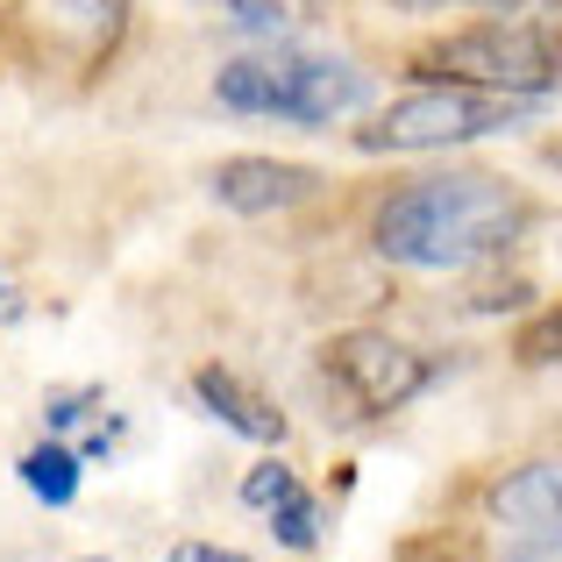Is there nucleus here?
<instances>
[{
    "mask_svg": "<svg viewBox=\"0 0 562 562\" xmlns=\"http://www.w3.org/2000/svg\"><path fill=\"white\" fill-rule=\"evenodd\" d=\"M535 228V200L498 171H435L384 192L371 243L398 271H470Z\"/></svg>",
    "mask_w": 562,
    "mask_h": 562,
    "instance_id": "nucleus-1",
    "label": "nucleus"
},
{
    "mask_svg": "<svg viewBox=\"0 0 562 562\" xmlns=\"http://www.w3.org/2000/svg\"><path fill=\"white\" fill-rule=\"evenodd\" d=\"M214 100L228 114H249V122H285V128H328L342 114H357L371 100V79H363L349 57L335 50H292V43H271V50H243L214 71Z\"/></svg>",
    "mask_w": 562,
    "mask_h": 562,
    "instance_id": "nucleus-2",
    "label": "nucleus"
},
{
    "mask_svg": "<svg viewBox=\"0 0 562 562\" xmlns=\"http://www.w3.org/2000/svg\"><path fill=\"white\" fill-rule=\"evenodd\" d=\"M420 79H456V86H492V93H520L541 100L562 86V29L535 22V14H492V22H470L456 36L427 43L413 57Z\"/></svg>",
    "mask_w": 562,
    "mask_h": 562,
    "instance_id": "nucleus-3",
    "label": "nucleus"
},
{
    "mask_svg": "<svg viewBox=\"0 0 562 562\" xmlns=\"http://www.w3.org/2000/svg\"><path fill=\"white\" fill-rule=\"evenodd\" d=\"M535 114V100L520 93H492V86H456V79H427L413 93H398L378 122L357 128V150L384 157H413V150H456V143H484L506 136Z\"/></svg>",
    "mask_w": 562,
    "mask_h": 562,
    "instance_id": "nucleus-4",
    "label": "nucleus"
},
{
    "mask_svg": "<svg viewBox=\"0 0 562 562\" xmlns=\"http://www.w3.org/2000/svg\"><path fill=\"white\" fill-rule=\"evenodd\" d=\"M321 371H328V384L357 413H398V406H413V398L435 384V363H427L413 342L384 335V328L335 335V342L321 349Z\"/></svg>",
    "mask_w": 562,
    "mask_h": 562,
    "instance_id": "nucleus-5",
    "label": "nucleus"
},
{
    "mask_svg": "<svg viewBox=\"0 0 562 562\" xmlns=\"http://www.w3.org/2000/svg\"><path fill=\"white\" fill-rule=\"evenodd\" d=\"M206 186H214V200L228 214L263 221V214H285V206H306L328 179L314 165H285V157H228V165H214Z\"/></svg>",
    "mask_w": 562,
    "mask_h": 562,
    "instance_id": "nucleus-6",
    "label": "nucleus"
},
{
    "mask_svg": "<svg viewBox=\"0 0 562 562\" xmlns=\"http://www.w3.org/2000/svg\"><path fill=\"white\" fill-rule=\"evenodd\" d=\"M243 506L263 513V527L278 535V549H292V555H314L321 535H328V520H321V498L306 492L300 477H292V463H271V456H263V463H249Z\"/></svg>",
    "mask_w": 562,
    "mask_h": 562,
    "instance_id": "nucleus-7",
    "label": "nucleus"
},
{
    "mask_svg": "<svg viewBox=\"0 0 562 562\" xmlns=\"http://www.w3.org/2000/svg\"><path fill=\"white\" fill-rule=\"evenodd\" d=\"M484 513H492L506 535H562V456L520 463L513 477H498L492 498H484Z\"/></svg>",
    "mask_w": 562,
    "mask_h": 562,
    "instance_id": "nucleus-8",
    "label": "nucleus"
},
{
    "mask_svg": "<svg viewBox=\"0 0 562 562\" xmlns=\"http://www.w3.org/2000/svg\"><path fill=\"white\" fill-rule=\"evenodd\" d=\"M192 398H200L221 427H235L243 441H257V449H278V441H285V413H278L271 398H257L235 371H221V363L192 371Z\"/></svg>",
    "mask_w": 562,
    "mask_h": 562,
    "instance_id": "nucleus-9",
    "label": "nucleus"
},
{
    "mask_svg": "<svg viewBox=\"0 0 562 562\" xmlns=\"http://www.w3.org/2000/svg\"><path fill=\"white\" fill-rule=\"evenodd\" d=\"M22 484L43 498V506H71L86 484V456L71 449V441H36V449H22Z\"/></svg>",
    "mask_w": 562,
    "mask_h": 562,
    "instance_id": "nucleus-10",
    "label": "nucleus"
},
{
    "mask_svg": "<svg viewBox=\"0 0 562 562\" xmlns=\"http://www.w3.org/2000/svg\"><path fill=\"white\" fill-rule=\"evenodd\" d=\"M235 29H278L285 22V0H214Z\"/></svg>",
    "mask_w": 562,
    "mask_h": 562,
    "instance_id": "nucleus-11",
    "label": "nucleus"
},
{
    "mask_svg": "<svg viewBox=\"0 0 562 562\" xmlns=\"http://www.w3.org/2000/svg\"><path fill=\"white\" fill-rule=\"evenodd\" d=\"M86 413H100V392H93V384H86V392H57L50 406H43V420H50V427H79Z\"/></svg>",
    "mask_w": 562,
    "mask_h": 562,
    "instance_id": "nucleus-12",
    "label": "nucleus"
},
{
    "mask_svg": "<svg viewBox=\"0 0 562 562\" xmlns=\"http://www.w3.org/2000/svg\"><path fill=\"white\" fill-rule=\"evenodd\" d=\"M498 562H562V535H513V549Z\"/></svg>",
    "mask_w": 562,
    "mask_h": 562,
    "instance_id": "nucleus-13",
    "label": "nucleus"
},
{
    "mask_svg": "<svg viewBox=\"0 0 562 562\" xmlns=\"http://www.w3.org/2000/svg\"><path fill=\"white\" fill-rule=\"evenodd\" d=\"M165 562H249V555H235V549H221V541H179Z\"/></svg>",
    "mask_w": 562,
    "mask_h": 562,
    "instance_id": "nucleus-14",
    "label": "nucleus"
},
{
    "mask_svg": "<svg viewBox=\"0 0 562 562\" xmlns=\"http://www.w3.org/2000/svg\"><path fill=\"white\" fill-rule=\"evenodd\" d=\"M392 8H406V14H435V8H484V0H392Z\"/></svg>",
    "mask_w": 562,
    "mask_h": 562,
    "instance_id": "nucleus-15",
    "label": "nucleus"
},
{
    "mask_svg": "<svg viewBox=\"0 0 562 562\" xmlns=\"http://www.w3.org/2000/svg\"><path fill=\"white\" fill-rule=\"evenodd\" d=\"M8 314H22V300L8 292V271H0V321H8Z\"/></svg>",
    "mask_w": 562,
    "mask_h": 562,
    "instance_id": "nucleus-16",
    "label": "nucleus"
},
{
    "mask_svg": "<svg viewBox=\"0 0 562 562\" xmlns=\"http://www.w3.org/2000/svg\"><path fill=\"white\" fill-rule=\"evenodd\" d=\"M555 171H562V143H555Z\"/></svg>",
    "mask_w": 562,
    "mask_h": 562,
    "instance_id": "nucleus-17",
    "label": "nucleus"
},
{
    "mask_svg": "<svg viewBox=\"0 0 562 562\" xmlns=\"http://www.w3.org/2000/svg\"><path fill=\"white\" fill-rule=\"evenodd\" d=\"M79 562H100V555H79Z\"/></svg>",
    "mask_w": 562,
    "mask_h": 562,
    "instance_id": "nucleus-18",
    "label": "nucleus"
}]
</instances>
